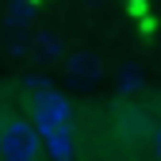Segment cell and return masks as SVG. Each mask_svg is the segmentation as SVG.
I'll return each mask as SVG.
<instances>
[{
    "instance_id": "7a4b0ae2",
    "label": "cell",
    "mask_w": 161,
    "mask_h": 161,
    "mask_svg": "<svg viewBox=\"0 0 161 161\" xmlns=\"http://www.w3.org/2000/svg\"><path fill=\"white\" fill-rule=\"evenodd\" d=\"M69 119H73V108H69L65 96H58V92L31 96V123L38 127V134L62 130V127H69Z\"/></svg>"
},
{
    "instance_id": "277c9868",
    "label": "cell",
    "mask_w": 161,
    "mask_h": 161,
    "mask_svg": "<svg viewBox=\"0 0 161 161\" xmlns=\"http://www.w3.org/2000/svg\"><path fill=\"white\" fill-rule=\"evenodd\" d=\"M35 23V0H8L4 4V27L8 31H27Z\"/></svg>"
},
{
    "instance_id": "8992f818",
    "label": "cell",
    "mask_w": 161,
    "mask_h": 161,
    "mask_svg": "<svg viewBox=\"0 0 161 161\" xmlns=\"http://www.w3.org/2000/svg\"><path fill=\"white\" fill-rule=\"evenodd\" d=\"M42 138H46V146H50V153H54L58 161H69V127L50 130V134H42Z\"/></svg>"
},
{
    "instance_id": "30bf717a",
    "label": "cell",
    "mask_w": 161,
    "mask_h": 161,
    "mask_svg": "<svg viewBox=\"0 0 161 161\" xmlns=\"http://www.w3.org/2000/svg\"><path fill=\"white\" fill-rule=\"evenodd\" d=\"M153 153H157V161H161V127L153 130Z\"/></svg>"
},
{
    "instance_id": "9c48e42d",
    "label": "cell",
    "mask_w": 161,
    "mask_h": 161,
    "mask_svg": "<svg viewBox=\"0 0 161 161\" xmlns=\"http://www.w3.org/2000/svg\"><path fill=\"white\" fill-rule=\"evenodd\" d=\"M119 85H123V88H134V85H138V69H134V65H127V69H123V77H119Z\"/></svg>"
},
{
    "instance_id": "5b68a950",
    "label": "cell",
    "mask_w": 161,
    "mask_h": 161,
    "mask_svg": "<svg viewBox=\"0 0 161 161\" xmlns=\"http://www.w3.org/2000/svg\"><path fill=\"white\" fill-rule=\"evenodd\" d=\"M31 54L38 58V62H65V46H62V38L50 35V31H38L31 38Z\"/></svg>"
},
{
    "instance_id": "3957f363",
    "label": "cell",
    "mask_w": 161,
    "mask_h": 161,
    "mask_svg": "<svg viewBox=\"0 0 161 161\" xmlns=\"http://www.w3.org/2000/svg\"><path fill=\"white\" fill-rule=\"evenodd\" d=\"M62 69H65V80L73 88H96L100 77H104V62H100L92 50H69Z\"/></svg>"
},
{
    "instance_id": "6da1fadb",
    "label": "cell",
    "mask_w": 161,
    "mask_h": 161,
    "mask_svg": "<svg viewBox=\"0 0 161 161\" xmlns=\"http://www.w3.org/2000/svg\"><path fill=\"white\" fill-rule=\"evenodd\" d=\"M38 127L31 119H12L0 130V157L4 161H35L38 157Z\"/></svg>"
},
{
    "instance_id": "52a82bcc",
    "label": "cell",
    "mask_w": 161,
    "mask_h": 161,
    "mask_svg": "<svg viewBox=\"0 0 161 161\" xmlns=\"http://www.w3.org/2000/svg\"><path fill=\"white\" fill-rule=\"evenodd\" d=\"M8 54H12V58H27V54H31V38H27L23 31H15L12 42H8Z\"/></svg>"
},
{
    "instance_id": "ba28073f",
    "label": "cell",
    "mask_w": 161,
    "mask_h": 161,
    "mask_svg": "<svg viewBox=\"0 0 161 161\" xmlns=\"http://www.w3.org/2000/svg\"><path fill=\"white\" fill-rule=\"evenodd\" d=\"M23 88H27L31 96H38V92H50V77H42V73H27V77H23Z\"/></svg>"
},
{
    "instance_id": "8fae6325",
    "label": "cell",
    "mask_w": 161,
    "mask_h": 161,
    "mask_svg": "<svg viewBox=\"0 0 161 161\" xmlns=\"http://www.w3.org/2000/svg\"><path fill=\"white\" fill-rule=\"evenodd\" d=\"M80 4H100V0H80Z\"/></svg>"
}]
</instances>
